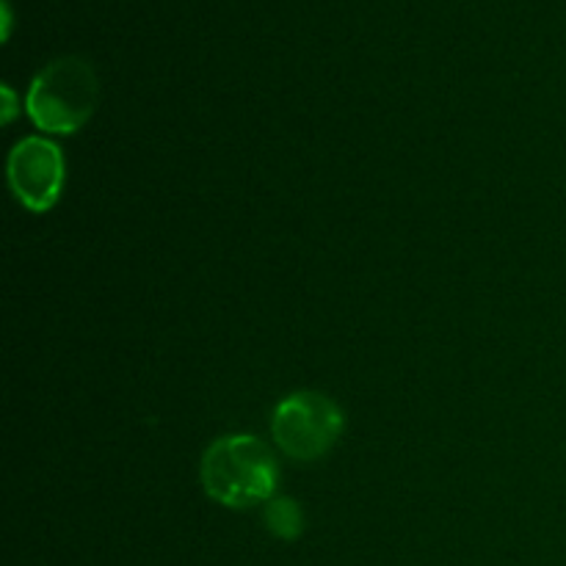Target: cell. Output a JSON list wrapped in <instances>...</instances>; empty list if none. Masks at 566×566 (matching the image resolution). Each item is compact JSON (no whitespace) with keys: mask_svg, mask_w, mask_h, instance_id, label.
Segmentation results:
<instances>
[{"mask_svg":"<svg viewBox=\"0 0 566 566\" xmlns=\"http://www.w3.org/2000/svg\"><path fill=\"white\" fill-rule=\"evenodd\" d=\"M346 429L343 409L324 392H293L282 398L271 418L276 448L293 462H318L340 440Z\"/></svg>","mask_w":566,"mask_h":566,"instance_id":"3","label":"cell"},{"mask_svg":"<svg viewBox=\"0 0 566 566\" xmlns=\"http://www.w3.org/2000/svg\"><path fill=\"white\" fill-rule=\"evenodd\" d=\"M3 97H6V111H3V122H11L17 116V99L14 92L9 86H3Z\"/></svg>","mask_w":566,"mask_h":566,"instance_id":"6","label":"cell"},{"mask_svg":"<svg viewBox=\"0 0 566 566\" xmlns=\"http://www.w3.org/2000/svg\"><path fill=\"white\" fill-rule=\"evenodd\" d=\"M265 525L280 539H296L304 531V512L293 497H271L265 503Z\"/></svg>","mask_w":566,"mask_h":566,"instance_id":"5","label":"cell"},{"mask_svg":"<svg viewBox=\"0 0 566 566\" xmlns=\"http://www.w3.org/2000/svg\"><path fill=\"white\" fill-rule=\"evenodd\" d=\"M205 492L227 509L269 503L280 484L276 457L260 437L227 434L208 446L199 462Z\"/></svg>","mask_w":566,"mask_h":566,"instance_id":"1","label":"cell"},{"mask_svg":"<svg viewBox=\"0 0 566 566\" xmlns=\"http://www.w3.org/2000/svg\"><path fill=\"white\" fill-rule=\"evenodd\" d=\"M97 99L99 83L94 66L81 55H64L33 77L25 94V111L39 130L70 136L92 119Z\"/></svg>","mask_w":566,"mask_h":566,"instance_id":"2","label":"cell"},{"mask_svg":"<svg viewBox=\"0 0 566 566\" xmlns=\"http://www.w3.org/2000/svg\"><path fill=\"white\" fill-rule=\"evenodd\" d=\"M9 188L17 202L31 213H48L61 199L66 182L64 153L44 136H28L9 153Z\"/></svg>","mask_w":566,"mask_h":566,"instance_id":"4","label":"cell"}]
</instances>
